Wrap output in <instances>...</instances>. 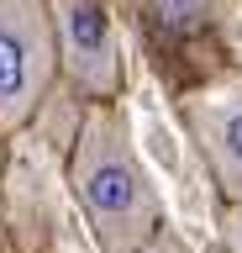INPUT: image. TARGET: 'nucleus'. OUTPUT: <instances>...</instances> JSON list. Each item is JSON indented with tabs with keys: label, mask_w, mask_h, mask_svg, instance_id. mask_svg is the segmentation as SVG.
Returning a JSON list of instances; mask_svg holds the SVG:
<instances>
[{
	"label": "nucleus",
	"mask_w": 242,
	"mask_h": 253,
	"mask_svg": "<svg viewBox=\"0 0 242 253\" xmlns=\"http://www.w3.org/2000/svg\"><path fill=\"white\" fill-rule=\"evenodd\" d=\"M69 190L100 253H137L163 227V201L127 137L116 100H90L69 153Z\"/></svg>",
	"instance_id": "obj_1"
},
{
	"label": "nucleus",
	"mask_w": 242,
	"mask_h": 253,
	"mask_svg": "<svg viewBox=\"0 0 242 253\" xmlns=\"http://www.w3.org/2000/svg\"><path fill=\"white\" fill-rule=\"evenodd\" d=\"M184 126L200 148V164H206L221 206L242 201V84L190 95L184 100Z\"/></svg>",
	"instance_id": "obj_4"
},
{
	"label": "nucleus",
	"mask_w": 242,
	"mask_h": 253,
	"mask_svg": "<svg viewBox=\"0 0 242 253\" xmlns=\"http://www.w3.org/2000/svg\"><path fill=\"white\" fill-rule=\"evenodd\" d=\"M58 79V37L48 0H0V132L37 116Z\"/></svg>",
	"instance_id": "obj_2"
},
{
	"label": "nucleus",
	"mask_w": 242,
	"mask_h": 253,
	"mask_svg": "<svg viewBox=\"0 0 242 253\" xmlns=\"http://www.w3.org/2000/svg\"><path fill=\"white\" fill-rule=\"evenodd\" d=\"M53 37H58V74L84 100H116L127 84L121 69V37L105 0H48Z\"/></svg>",
	"instance_id": "obj_3"
},
{
	"label": "nucleus",
	"mask_w": 242,
	"mask_h": 253,
	"mask_svg": "<svg viewBox=\"0 0 242 253\" xmlns=\"http://www.w3.org/2000/svg\"><path fill=\"white\" fill-rule=\"evenodd\" d=\"M142 11L163 37H184V32L206 27L210 16L221 11V0H142Z\"/></svg>",
	"instance_id": "obj_5"
},
{
	"label": "nucleus",
	"mask_w": 242,
	"mask_h": 253,
	"mask_svg": "<svg viewBox=\"0 0 242 253\" xmlns=\"http://www.w3.org/2000/svg\"><path fill=\"white\" fill-rule=\"evenodd\" d=\"M221 237H226V253H242V201H226V211H221Z\"/></svg>",
	"instance_id": "obj_6"
},
{
	"label": "nucleus",
	"mask_w": 242,
	"mask_h": 253,
	"mask_svg": "<svg viewBox=\"0 0 242 253\" xmlns=\"http://www.w3.org/2000/svg\"><path fill=\"white\" fill-rule=\"evenodd\" d=\"M137 253H190V243H184V237H179L174 227H158V232L147 237V243H142Z\"/></svg>",
	"instance_id": "obj_7"
}]
</instances>
